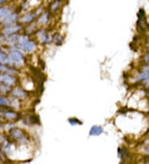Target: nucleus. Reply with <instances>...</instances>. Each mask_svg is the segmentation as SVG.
I'll return each instance as SVG.
<instances>
[{
  "label": "nucleus",
  "mask_w": 149,
  "mask_h": 164,
  "mask_svg": "<svg viewBox=\"0 0 149 164\" xmlns=\"http://www.w3.org/2000/svg\"><path fill=\"white\" fill-rule=\"evenodd\" d=\"M9 59L15 63H21L23 61V55L19 51H13L9 55Z\"/></svg>",
  "instance_id": "obj_4"
},
{
  "label": "nucleus",
  "mask_w": 149,
  "mask_h": 164,
  "mask_svg": "<svg viewBox=\"0 0 149 164\" xmlns=\"http://www.w3.org/2000/svg\"><path fill=\"white\" fill-rule=\"evenodd\" d=\"M8 0H0V4H4V3H6Z\"/></svg>",
  "instance_id": "obj_21"
},
{
  "label": "nucleus",
  "mask_w": 149,
  "mask_h": 164,
  "mask_svg": "<svg viewBox=\"0 0 149 164\" xmlns=\"http://www.w3.org/2000/svg\"><path fill=\"white\" fill-rule=\"evenodd\" d=\"M8 105V101L5 98L0 95V105H2V106H7Z\"/></svg>",
  "instance_id": "obj_17"
},
{
  "label": "nucleus",
  "mask_w": 149,
  "mask_h": 164,
  "mask_svg": "<svg viewBox=\"0 0 149 164\" xmlns=\"http://www.w3.org/2000/svg\"><path fill=\"white\" fill-rule=\"evenodd\" d=\"M144 61L146 62H149V54L148 55H147V56L145 57Z\"/></svg>",
  "instance_id": "obj_20"
},
{
  "label": "nucleus",
  "mask_w": 149,
  "mask_h": 164,
  "mask_svg": "<svg viewBox=\"0 0 149 164\" xmlns=\"http://www.w3.org/2000/svg\"><path fill=\"white\" fill-rule=\"evenodd\" d=\"M61 6H62V1L61 0H54L49 6V13H56L58 10L61 8Z\"/></svg>",
  "instance_id": "obj_5"
},
{
  "label": "nucleus",
  "mask_w": 149,
  "mask_h": 164,
  "mask_svg": "<svg viewBox=\"0 0 149 164\" xmlns=\"http://www.w3.org/2000/svg\"><path fill=\"white\" fill-rule=\"evenodd\" d=\"M104 133V129L100 126H93L90 130V136H99Z\"/></svg>",
  "instance_id": "obj_10"
},
{
  "label": "nucleus",
  "mask_w": 149,
  "mask_h": 164,
  "mask_svg": "<svg viewBox=\"0 0 149 164\" xmlns=\"http://www.w3.org/2000/svg\"><path fill=\"white\" fill-rule=\"evenodd\" d=\"M17 44H18V46H19L20 48L23 49L28 52H31L35 49V43L33 42L30 41L27 37H19Z\"/></svg>",
  "instance_id": "obj_2"
},
{
  "label": "nucleus",
  "mask_w": 149,
  "mask_h": 164,
  "mask_svg": "<svg viewBox=\"0 0 149 164\" xmlns=\"http://www.w3.org/2000/svg\"><path fill=\"white\" fill-rule=\"evenodd\" d=\"M10 134H11V137H12L13 139H14L17 142H19V143L25 144L28 140V136L26 135V134L22 129H12L10 131Z\"/></svg>",
  "instance_id": "obj_3"
},
{
  "label": "nucleus",
  "mask_w": 149,
  "mask_h": 164,
  "mask_svg": "<svg viewBox=\"0 0 149 164\" xmlns=\"http://www.w3.org/2000/svg\"><path fill=\"white\" fill-rule=\"evenodd\" d=\"M21 28H22V27H21L20 25H13V26H12V27H9V28L5 29L4 33L11 35V34H13L15 33H17V32L19 31Z\"/></svg>",
  "instance_id": "obj_11"
},
{
  "label": "nucleus",
  "mask_w": 149,
  "mask_h": 164,
  "mask_svg": "<svg viewBox=\"0 0 149 164\" xmlns=\"http://www.w3.org/2000/svg\"><path fill=\"white\" fill-rule=\"evenodd\" d=\"M4 23L7 25H12L18 19V15L15 13H9L8 16H6L4 18Z\"/></svg>",
  "instance_id": "obj_8"
},
{
  "label": "nucleus",
  "mask_w": 149,
  "mask_h": 164,
  "mask_svg": "<svg viewBox=\"0 0 149 164\" xmlns=\"http://www.w3.org/2000/svg\"><path fill=\"white\" fill-rule=\"evenodd\" d=\"M8 63V57L7 55L0 51V71L6 70V65Z\"/></svg>",
  "instance_id": "obj_9"
},
{
  "label": "nucleus",
  "mask_w": 149,
  "mask_h": 164,
  "mask_svg": "<svg viewBox=\"0 0 149 164\" xmlns=\"http://www.w3.org/2000/svg\"><path fill=\"white\" fill-rule=\"evenodd\" d=\"M36 13H28L27 14H25L23 17H22L21 18L19 19L20 23H31L32 21H33L36 18Z\"/></svg>",
  "instance_id": "obj_7"
},
{
  "label": "nucleus",
  "mask_w": 149,
  "mask_h": 164,
  "mask_svg": "<svg viewBox=\"0 0 149 164\" xmlns=\"http://www.w3.org/2000/svg\"><path fill=\"white\" fill-rule=\"evenodd\" d=\"M48 13H43L41 15L40 17H39L38 18V22L41 23V24H45V23H47V21H48Z\"/></svg>",
  "instance_id": "obj_14"
},
{
  "label": "nucleus",
  "mask_w": 149,
  "mask_h": 164,
  "mask_svg": "<svg viewBox=\"0 0 149 164\" xmlns=\"http://www.w3.org/2000/svg\"><path fill=\"white\" fill-rule=\"evenodd\" d=\"M39 37H40V40H41V42H43V43H47V42H48L49 40H50V37H49V35L45 31L43 32H42V33H39Z\"/></svg>",
  "instance_id": "obj_13"
},
{
  "label": "nucleus",
  "mask_w": 149,
  "mask_h": 164,
  "mask_svg": "<svg viewBox=\"0 0 149 164\" xmlns=\"http://www.w3.org/2000/svg\"><path fill=\"white\" fill-rule=\"evenodd\" d=\"M148 67H149V65H148Z\"/></svg>",
  "instance_id": "obj_23"
},
{
  "label": "nucleus",
  "mask_w": 149,
  "mask_h": 164,
  "mask_svg": "<svg viewBox=\"0 0 149 164\" xmlns=\"http://www.w3.org/2000/svg\"><path fill=\"white\" fill-rule=\"evenodd\" d=\"M0 162H1V157H0Z\"/></svg>",
  "instance_id": "obj_22"
},
{
  "label": "nucleus",
  "mask_w": 149,
  "mask_h": 164,
  "mask_svg": "<svg viewBox=\"0 0 149 164\" xmlns=\"http://www.w3.org/2000/svg\"><path fill=\"white\" fill-rule=\"evenodd\" d=\"M63 41H64V39L61 35L56 33L53 36V42L56 45H61L63 43Z\"/></svg>",
  "instance_id": "obj_15"
},
{
  "label": "nucleus",
  "mask_w": 149,
  "mask_h": 164,
  "mask_svg": "<svg viewBox=\"0 0 149 164\" xmlns=\"http://www.w3.org/2000/svg\"><path fill=\"white\" fill-rule=\"evenodd\" d=\"M17 82V80L14 76H9L8 74H3L0 75V89L2 90H7L10 87L14 86Z\"/></svg>",
  "instance_id": "obj_1"
},
{
  "label": "nucleus",
  "mask_w": 149,
  "mask_h": 164,
  "mask_svg": "<svg viewBox=\"0 0 149 164\" xmlns=\"http://www.w3.org/2000/svg\"><path fill=\"white\" fill-rule=\"evenodd\" d=\"M149 78V72L148 71H143L140 74L139 76L137 78V81H146Z\"/></svg>",
  "instance_id": "obj_16"
},
{
  "label": "nucleus",
  "mask_w": 149,
  "mask_h": 164,
  "mask_svg": "<svg viewBox=\"0 0 149 164\" xmlns=\"http://www.w3.org/2000/svg\"><path fill=\"white\" fill-rule=\"evenodd\" d=\"M12 95L15 98H18V99H23L27 95V92L23 90V89H21L19 87H16L12 90Z\"/></svg>",
  "instance_id": "obj_6"
},
{
  "label": "nucleus",
  "mask_w": 149,
  "mask_h": 164,
  "mask_svg": "<svg viewBox=\"0 0 149 164\" xmlns=\"http://www.w3.org/2000/svg\"><path fill=\"white\" fill-rule=\"evenodd\" d=\"M145 153H148L149 154V144H148L146 147H145Z\"/></svg>",
  "instance_id": "obj_19"
},
{
  "label": "nucleus",
  "mask_w": 149,
  "mask_h": 164,
  "mask_svg": "<svg viewBox=\"0 0 149 164\" xmlns=\"http://www.w3.org/2000/svg\"><path fill=\"white\" fill-rule=\"evenodd\" d=\"M10 13V8L8 7H2L0 8V20L4 19L6 16Z\"/></svg>",
  "instance_id": "obj_12"
},
{
  "label": "nucleus",
  "mask_w": 149,
  "mask_h": 164,
  "mask_svg": "<svg viewBox=\"0 0 149 164\" xmlns=\"http://www.w3.org/2000/svg\"><path fill=\"white\" fill-rule=\"evenodd\" d=\"M69 123L72 125H76V124H81V122L79 121L77 119H69Z\"/></svg>",
  "instance_id": "obj_18"
}]
</instances>
